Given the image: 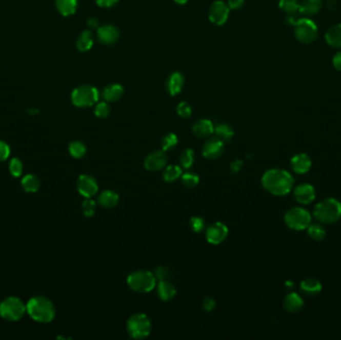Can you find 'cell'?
I'll return each mask as SVG.
<instances>
[{
  "mask_svg": "<svg viewBox=\"0 0 341 340\" xmlns=\"http://www.w3.org/2000/svg\"><path fill=\"white\" fill-rule=\"evenodd\" d=\"M26 311L36 322L51 323L55 317L56 310L52 302L44 296H34L26 305Z\"/></svg>",
  "mask_w": 341,
  "mask_h": 340,
  "instance_id": "cell-2",
  "label": "cell"
},
{
  "mask_svg": "<svg viewBox=\"0 0 341 340\" xmlns=\"http://www.w3.org/2000/svg\"><path fill=\"white\" fill-rule=\"evenodd\" d=\"M152 330V323L148 315L141 312L132 314L127 322V332L134 339L148 337Z\"/></svg>",
  "mask_w": 341,
  "mask_h": 340,
  "instance_id": "cell-5",
  "label": "cell"
},
{
  "mask_svg": "<svg viewBox=\"0 0 341 340\" xmlns=\"http://www.w3.org/2000/svg\"><path fill=\"white\" fill-rule=\"evenodd\" d=\"M94 38L90 30H85L80 33L76 41V47L81 52H87L93 47Z\"/></svg>",
  "mask_w": 341,
  "mask_h": 340,
  "instance_id": "cell-29",
  "label": "cell"
},
{
  "mask_svg": "<svg viewBox=\"0 0 341 340\" xmlns=\"http://www.w3.org/2000/svg\"><path fill=\"white\" fill-rule=\"evenodd\" d=\"M9 155H10L9 146L5 143L4 141L0 140V163L7 160Z\"/></svg>",
  "mask_w": 341,
  "mask_h": 340,
  "instance_id": "cell-44",
  "label": "cell"
},
{
  "mask_svg": "<svg viewBox=\"0 0 341 340\" xmlns=\"http://www.w3.org/2000/svg\"><path fill=\"white\" fill-rule=\"evenodd\" d=\"M300 13L305 16H312L318 13L323 7V0H303L299 3Z\"/></svg>",
  "mask_w": 341,
  "mask_h": 340,
  "instance_id": "cell-23",
  "label": "cell"
},
{
  "mask_svg": "<svg viewBox=\"0 0 341 340\" xmlns=\"http://www.w3.org/2000/svg\"><path fill=\"white\" fill-rule=\"evenodd\" d=\"M176 287L173 286L170 282L166 281H160L158 287H157V294L159 298L163 302H170L172 301L176 295Z\"/></svg>",
  "mask_w": 341,
  "mask_h": 340,
  "instance_id": "cell-22",
  "label": "cell"
},
{
  "mask_svg": "<svg viewBox=\"0 0 341 340\" xmlns=\"http://www.w3.org/2000/svg\"><path fill=\"white\" fill-rule=\"evenodd\" d=\"M230 7L228 3L223 0H216L212 3L209 9V19L215 25H224L230 15Z\"/></svg>",
  "mask_w": 341,
  "mask_h": 340,
  "instance_id": "cell-10",
  "label": "cell"
},
{
  "mask_svg": "<svg viewBox=\"0 0 341 340\" xmlns=\"http://www.w3.org/2000/svg\"><path fill=\"white\" fill-rule=\"evenodd\" d=\"M325 41L334 48H341V23L331 26L326 31Z\"/></svg>",
  "mask_w": 341,
  "mask_h": 340,
  "instance_id": "cell-24",
  "label": "cell"
},
{
  "mask_svg": "<svg viewBox=\"0 0 341 340\" xmlns=\"http://www.w3.org/2000/svg\"><path fill=\"white\" fill-rule=\"evenodd\" d=\"M215 126L208 119H200L192 127L193 134L197 138H207L214 133Z\"/></svg>",
  "mask_w": 341,
  "mask_h": 340,
  "instance_id": "cell-19",
  "label": "cell"
},
{
  "mask_svg": "<svg viewBox=\"0 0 341 340\" xmlns=\"http://www.w3.org/2000/svg\"><path fill=\"white\" fill-rule=\"evenodd\" d=\"M87 26L90 29H98L99 28V20L97 18L89 17L86 21Z\"/></svg>",
  "mask_w": 341,
  "mask_h": 340,
  "instance_id": "cell-50",
  "label": "cell"
},
{
  "mask_svg": "<svg viewBox=\"0 0 341 340\" xmlns=\"http://www.w3.org/2000/svg\"><path fill=\"white\" fill-rule=\"evenodd\" d=\"M99 95V91L96 87L91 85H81L72 91V103L76 107H92L98 103Z\"/></svg>",
  "mask_w": 341,
  "mask_h": 340,
  "instance_id": "cell-6",
  "label": "cell"
},
{
  "mask_svg": "<svg viewBox=\"0 0 341 340\" xmlns=\"http://www.w3.org/2000/svg\"><path fill=\"white\" fill-rule=\"evenodd\" d=\"M294 36L300 43H312L318 35V28L309 18H300L294 22Z\"/></svg>",
  "mask_w": 341,
  "mask_h": 340,
  "instance_id": "cell-8",
  "label": "cell"
},
{
  "mask_svg": "<svg viewBox=\"0 0 341 340\" xmlns=\"http://www.w3.org/2000/svg\"><path fill=\"white\" fill-rule=\"evenodd\" d=\"M182 177V168L177 165H170L165 168L163 179L167 183H174Z\"/></svg>",
  "mask_w": 341,
  "mask_h": 340,
  "instance_id": "cell-31",
  "label": "cell"
},
{
  "mask_svg": "<svg viewBox=\"0 0 341 340\" xmlns=\"http://www.w3.org/2000/svg\"><path fill=\"white\" fill-rule=\"evenodd\" d=\"M156 277L154 273L148 270H136L128 275L127 285L133 291L148 293L156 287Z\"/></svg>",
  "mask_w": 341,
  "mask_h": 340,
  "instance_id": "cell-4",
  "label": "cell"
},
{
  "mask_svg": "<svg viewBox=\"0 0 341 340\" xmlns=\"http://www.w3.org/2000/svg\"><path fill=\"white\" fill-rule=\"evenodd\" d=\"M195 162V153L192 149H185L179 156V164L184 169H190Z\"/></svg>",
  "mask_w": 341,
  "mask_h": 340,
  "instance_id": "cell-33",
  "label": "cell"
},
{
  "mask_svg": "<svg viewBox=\"0 0 341 340\" xmlns=\"http://www.w3.org/2000/svg\"><path fill=\"white\" fill-rule=\"evenodd\" d=\"M332 64L336 70L341 72V51L337 52L332 58Z\"/></svg>",
  "mask_w": 341,
  "mask_h": 340,
  "instance_id": "cell-48",
  "label": "cell"
},
{
  "mask_svg": "<svg viewBox=\"0 0 341 340\" xmlns=\"http://www.w3.org/2000/svg\"><path fill=\"white\" fill-rule=\"evenodd\" d=\"M96 202L93 201L91 197H86V199L82 203V210L83 214L86 216H92L96 212Z\"/></svg>",
  "mask_w": 341,
  "mask_h": 340,
  "instance_id": "cell-40",
  "label": "cell"
},
{
  "mask_svg": "<svg viewBox=\"0 0 341 340\" xmlns=\"http://www.w3.org/2000/svg\"><path fill=\"white\" fill-rule=\"evenodd\" d=\"M215 305H216V304H215V299L213 297H211V296L205 297L204 301H203V303H202V306H203L204 310H206L208 312L213 311L215 308Z\"/></svg>",
  "mask_w": 341,
  "mask_h": 340,
  "instance_id": "cell-45",
  "label": "cell"
},
{
  "mask_svg": "<svg viewBox=\"0 0 341 340\" xmlns=\"http://www.w3.org/2000/svg\"><path fill=\"white\" fill-rule=\"evenodd\" d=\"M177 114L182 118H189L192 116V107L189 103L182 101L177 105Z\"/></svg>",
  "mask_w": 341,
  "mask_h": 340,
  "instance_id": "cell-42",
  "label": "cell"
},
{
  "mask_svg": "<svg viewBox=\"0 0 341 340\" xmlns=\"http://www.w3.org/2000/svg\"><path fill=\"white\" fill-rule=\"evenodd\" d=\"M77 190L84 197H94L99 190L98 183L89 175H82L77 181Z\"/></svg>",
  "mask_w": 341,
  "mask_h": 340,
  "instance_id": "cell-14",
  "label": "cell"
},
{
  "mask_svg": "<svg viewBox=\"0 0 341 340\" xmlns=\"http://www.w3.org/2000/svg\"><path fill=\"white\" fill-rule=\"evenodd\" d=\"M97 38L103 45H113L120 38V30L113 24H105L97 29Z\"/></svg>",
  "mask_w": 341,
  "mask_h": 340,
  "instance_id": "cell-12",
  "label": "cell"
},
{
  "mask_svg": "<svg viewBox=\"0 0 341 340\" xmlns=\"http://www.w3.org/2000/svg\"><path fill=\"white\" fill-rule=\"evenodd\" d=\"M95 116L99 119H106L109 117L110 113H111V108L109 106L108 102L104 101V102H99L96 104L95 107Z\"/></svg>",
  "mask_w": 341,
  "mask_h": 340,
  "instance_id": "cell-37",
  "label": "cell"
},
{
  "mask_svg": "<svg viewBox=\"0 0 341 340\" xmlns=\"http://www.w3.org/2000/svg\"><path fill=\"white\" fill-rule=\"evenodd\" d=\"M190 227L194 233H202L204 230H206L205 219L200 216H193L190 219Z\"/></svg>",
  "mask_w": 341,
  "mask_h": 340,
  "instance_id": "cell-39",
  "label": "cell"
},
{
  "mask_svg": "<svg viewBox=\"0 0 341 340\" xmlns=\"http://www.w3.org/2000/svg\"><path fill=\"white\" fill-rule=\"evenodd\" d=\"M9 171L13 177H19L23 171V164L17 158L12 159L9 163Z\"/></svg>",
  "mask_w": 341,
  "mask_h": 340,
  "instance_id": "cell-41",
  "label": "cell"
},
{
  "mask_svg": "<svg viewBox=\"0 0 341 340\" xmlns=\"http://www.w3.org/2000/svg\"><path fill=\"white\" fill-rule=\"evenodd\" d=\"M177 4H179V5H184V4H186L187 2H188V0H174Z\"/></svg>",
  "mask_w": 341,
  "mask_h": 340,
  "instance_id": "cell-51",
  "label": "cell"
},
{
  "mask_svg": "<svg viewBox=\"0 0 341 340\" xmlns=\"http://www.w3.org/2000/svg\"><path fill=\"white\" fill-rule=\"evenodd\" d=\"M154 275H155L156 279L166 281L170 275V270L167 269L166 267H158L155 270Z\"/></svg>",
  "mask_w": 341,
  "mask_h": 340,
  "instance_id": "cell-43",
  "label": "cell"
},
{
  "mask_svg": "<svg viewBox=\"0 0 341 340\" xmlns=\"http://www.w3.org/2000/svg\"><path fill=\"white\" fill-rule=\"evenodd\" d=\"M292 176L283 169H270L267 171L263 178L262 184L265 190L274 196H286L293 187Z\"/></svg>",
  "mask_w": 341,
  "mask_h": 340,
  "instance_id": "cell-1",
  "label": "cell"
},
{
  "mask_svg": "<svg viewBox=\"0 0 341 340\" xmlns=\"http://www.w3.org/2000/svg\"><path fill=\"white\" fill-rule=\"evenodd\" d=\"M307 233L314 241H323L326 232L320 224H310L307 228Z\"/></svg>",
  "mask_w": 341,
  "mask_h": 340,
  "instance_id": "cell-35",
  "label": "cell"
},
{
  "mask_svg": "<svg viewBox=\"0 0 341 340\" xmlns=\"http://www.w3.org/2000/svg\"><path fill=\"white\" fill-rule=\"evenodd\" d=\"M198 182H199V178L196 174L186 173V174L182 175V183L188 189H193V188L197 187Z\"/></svg>",
  "mask_w": 341,
  "mask_h": 340,
  "instance_id": "cell-38",
  "label": "cell"
},
{
  "mask_svg": "<svg viewBox=\"0 0 341 340\" xmlns=\"http://www.w3.org/2000/svg\"><path fill=\"white\" fill-rule=\"evenodd\" d=\"M96 4L102 8H110L115 6L119 0H95Z\"/></svg>",
  "mask_w": 341,
  "mask_h": 340,
  "instance_id": "cell-46",
  "label": "cell"
},
{
  "mask_svg": "<svg viewBox=\"0 0 341 340\" xmlns=\"http://www.w3.org/2000/svg\"><path fill=\"white\" fill-rule=\"evenodd\" d=\"M243 165H244V163L240 160H234V161L232 162V164H231L232 172L233 173H238L242 170Z\"/></svg>",
  "mask_w": 341,
  "mask_h": 340,
  "instance_id": "cell-49",
  "label": "cell"
},
{
  "mask_svg": "<svg viewBox=\"0 0 341 340\" xmlns=\"http://www.w3.org/2000/svg\"><path fill=\"white\" fill-rule=\"evenodd\" d=\"M185 85V77L180 72H173L167 79L166 89L171 96H176L182 92Z\"/></svg>",
  "mask_w": 341,
  "mask_h": 340,
  "instance_id": "cell-17",
  "label": "cell"
},
{
  "mask_svg": "<svg viewBox=\"0 0 341 340\" xmlns=\"http://www.w3.org/2000/svg\"><path fill=\"white\" fill-rule=\"evenodd\" d=\"M21 185L25 192L35 193L40 187V179L35 175H26L21 181Z\"/></svg>",
  "mask_w": 341,
  "mask_h": 340,
  "instance_id": "cell-32",
  "label": "cell"
},
{
  "mask_svg": "<svg viewBox=\"0 0 341 340\" xmlns=\"http://www.w3.org/2000/svg\"><path fill=\"white\" fill-rule=\"evenodd\" d=\"M300 288L307 295H316L322 291L323 286L318 279L308 277L300 283Z\"/></svg>",
  "mask_w": 341,
  "mask_h": 340,
  "instance_id": "cell-28",
  "label": "cell"
},
{
  "mask_svg": "<svg viewBox=\"0 0 341 340\" xmlns=\"http://www.w3.org/2000/svg\"><path fill=\"white\" fill-rule=\"evenodd\" d=\"M214 133H215L216 138L220 139L224 143L230 142L233 139V135H234L233 128L226 123H219V124L215 125Z\"/></svg>",
  "mask_w": 341,
  "mask_h": 340,
  "instance_id": "cell-30",
  "label": "cell"
},
{
  "mask_svg": "<svg viewBox=\"0 0 341 340\" xmlns=\"http://www.w3.org/2000/svg\"><path fill=\"white\" fill-rule=\"evenodd\" d=\"M313 215L322 224H333L341 217V203L336 198L326 197L314 207Z\"/></svg>",
  "mask_w": 341,
  "mask_h": 340,
  "instance_id": "cell-3",
  "label": "cell"
},
{
  "mask_svg": "<svg viewBox=\"0 0 341 340\" xmlns=\"http://www.w3.org/2000/svg\"><path fill=\"white\" fill-rule=\"evenodd\" d=\"M245 4V0H229L228 5L230 9L233 10H239Z\"/></svg>",
  "mask_w": 341,
  "mask_h": 340,
  "instance_id": "cell-47",
  "label": "cell"
},
{
  "mask_svg": "<svg viewBox=\"0 0 341 340\" xmlns=\"http://www.w3.org/2000/svg\"><path fill=\"white\" fill-rule=\"evenodd\" d=\"M294 197L302 205H308L315 198V190L310 184H302L294 189Z\"/></svg>",
  "mask_w": 341,
  "mask_h": 340,
  "instance_id": "cell-16",
  "label": "cell"
},
{
  "mask_svg": "<svg viewBox=\"0 0 341 340\" xmlns=\"http://www.w3.org/2000/svg\"><path fill=\"white\" fill-rule=\"evenodd\" d=\"M178 144V137L174 133H169L165 135L162 139V150L163 151H169L173 149Z\"/></svg>",
  "mask_w": 341,
  "mask_h": 340,
  "instance_id": "cell-36",
  "label": "cell"
},
{
  "mask_svg": "<svg viewBox=\"0 0 341 340\" xmlns=\"http://www.w3.org/2000/svg\"><path fill=\"white\" fill-rule=\"evenodd\" d=\"M229 234L228 227L220 223L215 222L206 229V238L211 245H219L227 238Z\"/></svg>",
  "mask_w": 341,
  "mask_h": 340,
  "instance_id": "cell-11",
  "label": "cell"
},
{
  "mask_svg": "<svg viewBox=\"0 0 341 340\" xmlns=\"http://www.w3.org/2000/svg\"><path fill=\"white\" fill-rule=\"evenodd\" d=\"M56 9L63 16H70L76 12L78 1L77 0H56Z\"/></svg>",
  "mask_w": 341,
  "mask_h": 340,
  "instance_id": "cell-27",
  "label": "cell"
},
{
  "mask_svg": "<svg viewBox=\"0 0 341 340\" xmlns=\"http://www.w3.org/2000/svg\"><path fill=\"white\" fill-rule=\"evenodd\" d=\"M168 164V157L165 151H155L147 156L144 162V167L146 170L151 172L161 171L166 168Z\"/></svg>",
  "mask_w": 341,
  "mask_h": 340,
  "instance_id": "cell-13",
  "label": "cell"
},
{
  "mask_svg": "<svg viewBox=\"0 0 341 340\" xmlns=\"http://www.w3.org/2000/svg\"><path fill=\"white\" fill-rule=\"evenodd\" d=\"M225 151V143L218 138H211L203 146V155L206 159L216 160Z\"/></svg>",
  "mask_w": 341,
  "mask_h": 340,
  "instance_id": "cell-15",
  "label": "cell"
},
{
  "mask_svg": "<svg viewBox=\"0 0 341 340\" xmlns=\"http://www.w3.org/2000/svg\"><path fill=\"white\" fill-rule=\"evenodd\" d=\"M69 153L73 158L81 159L86 154V146L80 141H73L69 144Z\"/></svg>",
  "mask_w": 341,
  "mask_h": 340,
  "instance_id": "cell-34",
  "label": "cell"
},
{
  "mask_svg": "<svg viewBox=\"0 0 341 340\" xmlns=\"http://www.w3.org/2000/svg\"><path fill=\"white\" fill-rule=\"evenodd\" d=\"M305 303L299 294L296 292H290L285 297L284 307L290 313H296L303 309Z\"/></svg>",
  "mask_w": 341,
  "mask_h": 340,
  "instance_id": "cell-21",
  "label": "cell"
},
{
  "mask_svg": "<svg viewBox=\"0 0 341 340\" xmlns=\"http://www.w3.org/2000/svg\"><path fill=\"white\" fill-rule=\"evenodd\" d=\"M26 311V305L18 297L9 296L0 304V316L7 322H17Z\"/></svg>",
  "mask_w": 341,
  "mask_h": 340,
  "instance_id": "cell-7",
  "label": "cell"
},
{
  "mask_svg": "<svg viewBox=\"0 0 341 340\" xmlns=\"http://www.w3.org/2000/svg\"><path fill=\"white\" fill-rule=\"evenodd\" d=\"M290 165L296 174H305L311 168V160L305 153L297 154L291 158Z\"/></svg>",
  "mask_w": 341,
  "mask_h": 340,
  "instance_id": "cell-18",
  "label": "cell"
},
{
  "mask_svg": "<svg viewBox=\"0 0 341 340\" xmlns=\"http://www.w3.org/2000/svg\"><path fill=\"white\" fill-rule=\"evenodd\" d=\"M98 203L101 207L106 209H112L119 203V195L111 190L102 192L98 197Z\"/></svg>",
  "mask_w": 341,
  "mask_h": 340,
  "instance_id": "cell-26",
  "label": "cell"
},
{
  "mask_svg": "<svg viewBox=\"0 0 341 340\" xmlns=\"http://www.w3.org/2000/svg\"><path fill=\"white\" fill-rule=\"evenodd\" d=\"M124 95V87L120 84H109L102 90V98L106 102H116Z\"/></svg>",
  "mask_w": 341,
  "mask_h": 340,
  "instance_id": "cell-20",
  "label": "cell"
},
{
  "mask_svg": "<svg viewBox=\"0 0 341 340\" xmlns=\"http://www.w3.org/2000/svg\"><path fill=\"white\" fill-rule=\"evenodd\" d=\"M278 6L287 17L294 18L300 14V6L297 0H279Z\"/></svg>",
  "mask_w": 341,
  "mask_h": 340,
  "instance_id": "cell-25",
  "label": "cell"
},
{
  "mask_svg": "<svg viewBox=\"0 0 341 340\" xmlns=\"http://www.w3.org/2000/svg\"><path fill=\"white\" fill-rule=\"evenodd\" d=\"M285 223L290 230L303 231L310 225L311 215L304 208L294 207L286 213Z\"/></svg>",
  "mask_w": 341,
  "mask_h": 340,
  "instance_id": "cell-9",
  "label": "cell"
}]
</instances>
